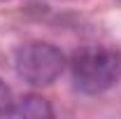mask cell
I'll use <instances>...</instances> for the list:
<instances>
[{
    "instance_id": "cell-2",
    "label": "cell",
    "mask_w": 121,
    "mask_h": 119,
    "mask_svg": "<svg viewBox=\"0 0 121 119\" xmlns=\"http://www.w3.org/2000/svg\"><path fill=\"white\" fill-rule=\"evenodd\" d=\"M65 54L49 42H26L14 54L16 75L33 87H47L56 82L65 70Z\"/></svg>"
},
{
    "instance_id": "cell-1",
    "label": "cell",
    "mask_w": 121,
    "mask_h": 119,
    "mask_svg": "<svg viewBox=\"0 0 121 119\" xmlns=\"http://www.w3.org/2000/svg\"><path fill=\"white\" fill-rule=\"evenodd\" d=\"M70 75L82 93H105L121 79V54L107 47H82L70 59Z\"/></svg>"
},
{
    "instance_id": "cell-4",
    "label": "cell",
    "mask_w": 121,
    "mask_h": 119,
    "mask_svg": "<svg viewBox=\"0 0 121 119\" xmlns=\"http://www.w3.org/2000/svg\"><path fill=\"white\" fill-rule=\"evenodd\" d=\"M12 103H14L12 91H9L7 84H5V79H0V117H5V114H7V110L12 107Z\"/></svg>"
},
{
    "instance_id": "cell-3",
    "label": "cell",
    "mask_w": 121,
    "mask_h": 119,
    "mask_svg": "<svg viewBox=\"0 0 121 119\" xmlns=\"http://www.w3.org/2000/svg\"><path fill=\"white\" fill-rule=\"evenodd\" d=\"M5 117H16V119H51L54 110L47 98L37 96V93H26L19 101L12 103Z\"/></svg>"
}]
</instances>
